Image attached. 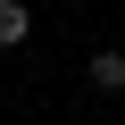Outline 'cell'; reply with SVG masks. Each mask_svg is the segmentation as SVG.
I'll list each match as a JSON object with an SVG mask.
<instances>
[{"label": "cell", "mask_w": 125, "mask_h": 125, "mask_svg": "<svg viewBox=\"0 0 125 125\" xmlns=\"http://www.w3.org/2000/svg\"><path fill=\"white\" fill-rule=\"evenodd\" d=\"M25 33H33V9L25 0H0V50H25Z\"/></svg>", "instance_id": "1"}, {"label": "cell", "mask_w": 125, "mask_h": 125, "mask_svg": "<svg viewBox=\"0 0 125 125\" xmlns=\"http://www.w3.org/2000/svg\"><path fill=\"white\" fill-rule=\"evenodd\" d=\"M92 92H125V50H92Z\"/></svg>", "instance_id": "2"}]
</instances>
